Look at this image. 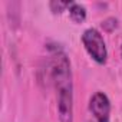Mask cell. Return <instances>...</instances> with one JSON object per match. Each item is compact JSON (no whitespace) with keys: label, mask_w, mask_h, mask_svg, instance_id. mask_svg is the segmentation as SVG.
<instances>
[{"label":"cell","mask_w":122,"mask_h":122,"mask_svg":"<svg viewBox=\"0 0 122 122\" xmlns=\"http://www.w3.org/2000/svg\"><path fill=\"white\" fill-rule=\"evenodd\" d=\"M49 73L56 91L59 122H73V76L71 60L63 49H50Z\"/></svg>","instance_id":"6da1fadb"},{"label":"cell","mask_w":122,"mask_h":122,"mask_svg":"<svg viewBox=\"0 0 122 122\" xmlns=\"http://www.w3.org/2000/svg\"><path fill=\"white\" fill-rule=\"evenodd\" d=\"M82 45L85 47V50L88 52V55L92 57L93 62H96L98 65H105L108 60V47L106 43L103 40L102 33L95 29V27H89L82 33Z\"/></svg>","instance_id":"7a4b0ae2"},{"label":"cell","mask_w":122,"mask_h":122,"mask_svg":"<svg viewBox=\"0 0 122 122\" xmlns=\"http://www.w3.org/2000/svg\"><path fill=\"white\" fill-rule=\"evenodd\" d=\"M88 108L96 122H111V101L105 92H95L89 98Z\"/></svg>","instance_id":"3957f363"},{"label":"cell","mask_w":122,"mask_h":122,"mask_svg":"<svg viewBox=\"0 0 122 122\" xmlns=\"http://www.w3.org/2000/svg\"><path fill=\"white\" fill-rule=\"evenodd\" d=\"M69 12V17L73 23L79 25V23H83L86 20V9L83 5L81 3H76V2H72V5L69 6L68 9Z\"/></svg>","instance_id":"277c9868"},{"label":"cell","mask_w":122,"mask_h":122,"mask_svg":"<svg viewBox=\"0 0 122 122\" xmlns=\"http://www.w3.org/2000/svg\"><path fill=\"white\" fill-rule=\"evenodd\" d=\"M71 5H72V2H60V0H53V2L49 3V7H50V12L53 15H60V13H63L65 10H68Z\"/></svg>","instance_id":"5b68a950"},{"label":"cell","mask_w":122,"mask_h":122,"mask_svg":"<svg viewBox=\"0 0 122 122\" xmlns=\"http://www.w3.org/2000/svg\"><path fill=\"white\" fill-rule=\"evenodd\" d=\"M101 26H102V29H103L105 32L111 33V32H113L115 29H118L119 25H118V19H116V17H108V19L102 20Z\"/></svg>","instance_id":"8992f818"},{"label":"cell","mask_w":122,"mask_h":122,"mask_svg":"<svg viewBox=\"0 0 122 122\" xmlns=\"http://www.w3.org/2000/svg\"><path fill=\"white\" fill-rule=\"evenodd\" d=\"M121 57H122V46H121Z\"/></svg>","instance_id":"52a82bcc"}]
</instances>
